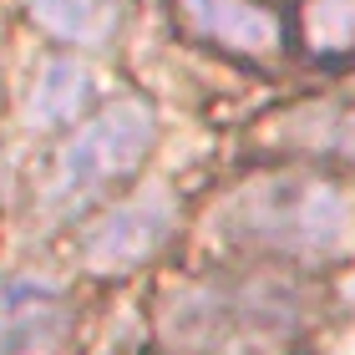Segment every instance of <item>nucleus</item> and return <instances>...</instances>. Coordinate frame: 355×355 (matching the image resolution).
I'll use <instances>...</instances> for the list:
<instances>
[{
	"label": "nucleus",
	"instance_id": "obj_4",
	"mask_svg": "<svg viewBox=\"0 0 355 355\" xmlns=\"http://www.w3.org/2000/svg\"><path fill=\"white\" fill-rule=\"evenodd\" d=\"M178 234V198L173 188L148 183L132 198L107 203L96 214L82 239H76V259L92 274H132L137 264H148L157 249Z\"/></svg>",
	"mask_w": 355,
	"mask_h": 355
},
{
	"label": "nucleus",
	"instance_id": "obj_2",
	"mask_svg": "<svg viewBox=\"0 0 355 355\" xmlns=\"http://www.w3.org/2000/svg\"><path fill=\"white\" fill-rule=\"evenodd\" d=\"M218 244L279 269L355 259V188L330 168H259L214 203Z\"/></svg>",
	"mask_w": 355,
	"mask_h": 355
},
{
	"label": "nucleus",
	"instance_id": "obj_6",
	"mask_svg": "<svg viewBox=\"0 0 355 355\" xmlns=\"http://www.w3.org/2000/svg\"><path fill=\"white\" fill-rule=\"evenodd\" d=\"M178 26L188 41H203L208 51L239 56V61H279L289 46L284 15L264 0H173Z\"/></svg>",
	"mask_w": 355,
	"mask_h": 355
},
{
	"label": "nucleus",
	"instance_id": "obj_10",
	"mask_svg": "<svg viewBox=\"0 0 355 355\" xmlns=\"http://www.w3.org/2000/svg\"><path fill=\"white\" fill-rule=\"evenodd\" d=\"M300 46L310 61H350L355 56V0H304Z\"/></svg>",
	"mask_w": 355,
	"mask_h": 355
},
{
	"label": "nucleus",
	"instance_id": "obj_8",
	"mask_svg": "<svg viewBox=\"0 0 355 355\" xmlns=\"http://www.w3.org/2000/svg\"><path fill=\"white\" fill-rule=\"evenodd\" d=\"M26 10L67 46H107L122 31V0H26Z\"/></svg>",
	"mask_w": 355,
	"mask_h": 355
},
{
	"label": "nucleus",
	"instance_id": "obj_5",
	"mask_svg": "<svg viewBox=\"0 0 355 355\" xmlns=\"http://www.w3.org/2000/svg\"><path fill=\"white\" fill-rule=\"evenodd\" d=\"M76 300L46 274H0V355H71Z\"/></svg>",
	"mask_w": 355,
	"mask_h": 355
},
{
	"label": "nucleus",
	"instance_id": "obj_1",
	"mask_svg": "<svg viewBox=\"0 0 355 355\" xmlns=\"http://www.w3.org/2000/svg\"><path fill=\"white\" fill-rule=\"evenodd\" d=\"M330 325V304L295 269H214L173 284L153 310L173 355H284Z\"/></svg>",
	"mask_w": 355,
	"mask_h": 355
},
{
	"label": "nucleus",
	"instance_id": "obj_7",
	"mask_svg": "<svg viewBox=\"0 0 355 355\" xmlns=\"http://www.w3.org/2000/svg\"><path fill=\"white\" fill-rule=\"evenodd\" d=\"M259 148L304 168H355V102H295L259 122Z\"/></svg>",
	"mask_w": 355,
	"mask_h": 355
},
{
	"label": "nucleus",
	"instance_id": "obj_3",
	"mask_svg": "<svg viewBox=\"0 0 355 355\" xmlns=\"http://www.w3.org/2000/svg\"><path fill=\"white\" fill-rule=\"evenodd\" d=\"M157 142V112L142 96H117L96 117L76 127L71 142H61L51 168L41 178V214L46 218H76L96 208L117 183H127L148 163Z\"/></svg>",
	"mask_w": 355,
	"mask_h": 355
},
{
	"label": "nucleus",
	"instance_id": "obj_9",
	"mask_svg": "<svg viewBox=\"0 0 355 355\" xmlns=\"http://www.w3.org/2000/svg\"><path fill=\"white\" fill-rule=\"evenodd\" d=\"M92 107V71L76 56H51L31 82V127H67Z\"/></svg>",
	"mask_w": 355,
	"mask_h": 355
}]
</instances>
